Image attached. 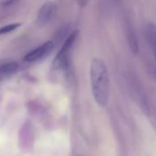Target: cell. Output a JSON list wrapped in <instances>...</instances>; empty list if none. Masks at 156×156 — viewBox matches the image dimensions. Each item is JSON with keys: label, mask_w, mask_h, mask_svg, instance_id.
<instances>
[{"label": "cell", "mask_w": 156, "mask_h": 156, "mask_svg": "<svg viewBox=\"0 0 156 156\" xmlns=\"http://www.w3.org/2000/svg\"><path fill=\"white\" fill-rule=\"evenodd\" d=\"M90 81L95 101L105 107L109 98V76L107 65L100 58H94L91 62Z\"/></svg>", "instance_id": "cell-1"}, {"label": "cell", "mask_w": 156, "mask_h": 156, "mask_svg": "<svg viewBox=\"0 0 156 156\" xmlns=\"http://www.w3.org/2000/svg\"><path fill=\"white\" fill-rule=\"evenodd\" d=\"M78 30H74L72 32L68 38L65 40L64 43L62 44V48L56 54L53 62L52 67L56 70H67L70 65V57H71V51L72 48L77 39Z\"/></svg>", "instance_id": "cell-2"}, {"label": "cell", "mask_w": 156, "mask_h": 156, "mask_svg": "<svg viewBox=\"0 0 156 156\" xmlns=\"http://www.w3.org/2000/svg\"><path fill=\"white\" fill-rule=\"evenodd\" d=\"M52 49H53V42L51 41H46L45 43H43L40 47L32 50L28 54H26L25 57H24V60L27 61V62L39 61V60L43 59L44 57H46L51 51Z\"/></svg>", "instance_id": "cell-3"}, {"label": "cell", "mask_w": 156, "mask_h": 156, "mask_svg": "<svg viewBox=\"0 0 156 156\" xmlns=\"http://www.w3.org/2000/svg\"><path fill=\"white\" fill-rule=\"evenodd\" d=\"M57 10V7L52 2L45 3L39 10L37 15V23L40 25H45L51 21L54 17Z\"/></svg>", "instance_id": "cell-4"}, {"label": "cell", "mask_w": 156, "mask_h": 156, "mask_svg": "<svg viewBox=\"0 0 156 156\" xmlns=\"http://www.w3.org/2000/svg\"><path fill=\"white\" fill-rule=\"evenodd\" d=\"M33 134L30 125L25 124L19 131V145L22 150H29L33 145Z\"/></svg>", "instance_id": "cell-5"}, {"label": "cell", "mask_w": 156, "mask_h": 156, "mask_svg": "<svg viewBox=\"0 0 156 156\" xmlns=\"http://www.w3.org/2000/svg\"><path fill=\"white\" fill-rule=\"evenodd\" d=\"M147 39L150 46L152 50L155 61H156V25L154 23H149L146 30Z\"/></svg>", "instance_id": "cell-6"}, {"label": "cell", "mask_w": 156, "mask_h": 156, "mask_svg": "<svg viewBox=\"0 0 156 156\" xmlns=\"http://www.w3.org/2000/svg\"><path fill=\"white\" fill-rule=\"evenodd\" d=\"M126 31H127V38H128V41H129V47H130L132 52L138 53V51H139L138 41H137L134 30L132 29L130 24H127Z\"/></svg>", "instance_id": "cell-7"}, {"label": "cell", "mask_w": 156, "mask_h": 156, "mask_svg": "<svg viewBox=\"0 0 156 156\" xmlns=\"http://www.w3.org/2000/svg\"><path fill=\"white\" fill-rule=\"evenodd\" d=\"M18 68H19V64L15 62H6L2 65H0V73L4 74L13 73L18 70Z\"/></svg>", "instance_id": "cell-8"}, {"label": "cell", "mask_w": 156, "mask_h": 156, "mask_svg": "<svg viewBox=\"0 0 156 156\" xmlns=\"http://www.w3.org/2000/svg\"><path fill=\"white\" fill-rule=\"evenodd\" d=\"M19 27H20V23H12V24H9L7 26H4L2 28H0V35L10 33V32L16 30Z\"/></svg>", "instance_id": "cell-9"}, {"label": "cell", "mask_w": 156, "mask_h": 156, "mask_svg": "<svg viewBox=\"0 0 156 156\" xmlns=\"http://www.w3.org/2000/svg\"><path fill=\"white\" fill-rule=\"evenodd\" d=\"M20 0H1L0 1V6L2 7H9L11 5H14L16 3H18Z\"/></svg>", "instance_id": "cell-10"}, {"label": "cell", "mask_w": 156, "mask_h": 156, "mask_svg": "<svg viewBox=\"0 0 156 156\" xmlns=\"http://www.w3.org/2000/svg\"><path fill=\"white\" fill-rule=\"evenodd\" d=\"M76 1V3L79 5V7H81V8H85V7H87V4H88V2H89V0H75Z\"/></svg>", "instance_id": "cell-11"}, {"label": "cell", "mask_w": 156, "mask_h": 156, "mask_svg": "<svg viewBox=\"0 0 156 156\" xmlns=\"http://www.w3.org/2000/svg\"><path fill=\"white\" fill-rule=\"evenodd\" d=\"M78 156H79V155H78Z\"/></svg>", "instance_id": "cell-12"}]
</instances>
